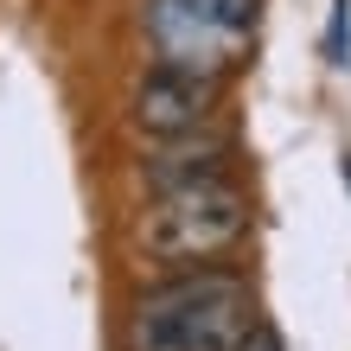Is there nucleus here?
Returning a JSON list of instances; mask_svg holds the SVG:
<instances>
[{
    "instance_id": "obj_1",
    "label": "nucleus",
    "mask_w": 351,
    "mask_h": 351,
    "mask_svg": "<svg viewBox=\"0 0 351 351\" xmlns=\"http://www.w3.org/2000/svg\"><path fill=\"white\" fill-rule=\"evenodd\" d=\"M256 326V294L230 268H179L134 300L128 345L134 351H230Z\"/></svg>"
},
{
    "instance_id": "obj_2",
    "label": "nucleus",
    "mask_w": 351,
    "mask_h": 351,
    "mask_svg": "<svg viewBox=\"0 0 351 351\" xmlns=\"http://www.w3.org/2000/svg\"><path fill=\"white\" fill-rule=\"evenodd\" d=\"M250 237V192L237 179H211V185H179V192H154V204L134 223L141 256L160 268H198L230 256Z\"/></svg>"
},
{
    "instance_id": "obj_3",
    "label": "nucleus",
    "mask_w": 351,
    "mask_h": 351,
    "mask_svg": "<svg viewBox=\"0 0 351 351\" xmlns=\"http://www.w3.org/2000/svg\"><path fill=\"white\" fill-rule=\"evenodd\" d=\"M154 45L160 64H179L217 84L237 64L243 38L256 32V0H154Z\"/></svg>"
},
{
    "instance_id": "obj_4",
    "label": "nucleus",
    "mask_w": 351,
    "mask_h": 351,
    "mask_svg": "<svg viewBox=\"0 0 351 351\" xmlns=\"http://www.w3.org/2000/svg\"><path fill=\"white\" fill-rule=\"evenodd\" d=\"M211 109H217V84H204L179 64H154L134 84V128L147 141H179V134L211 128Z\"/></svg>"
},
{
    "instance_id": "obj_5",
    "label": "nucleus",
    "mask_w": 351,
    "mask_h": 351,
    "mask_svg": "<svg viewBox=\"0 0 351 351\" xmlns=\"http://www.w3.org/2000/svg\"><path fill=\"white\" fill-rule=\"evenodd\" d=\"M141 179L154 192H179V185H211V179H230V141L217 128H198V134H179V141H160V147L141 160Z\"/></svg>"
},
{
    "instance_id": "obj_6",
    "label": "nucleus",
    "mask_w": 351,
    "mask_h": 351,
    "mask_svg": "<svg viewBox=\"0 0 351 351\" xmlns=\"http://www.w3.org/2000/svg\"><path fill=\"white\" fill-rule=\"evenodd\" d=\"M326 64H351V0H332V26H326Z\"/></svg>"
},
{
    "instance_id": "obj_7",
    "label": "nucleus",
    "mask_w": 351,
    "mask_h": 351,
    "mask_svg": "<svg viewBox=\"0 0 351 351\" xmlns=\"http://www.w3.org/2000/svg\"><path fill=\"white\" fill-rule=\"evenodd\" d=\"M230 351H287V345H281V332H275L268 319H256V326H250V332H243Z\"/></svg>"
}]
</instances>
